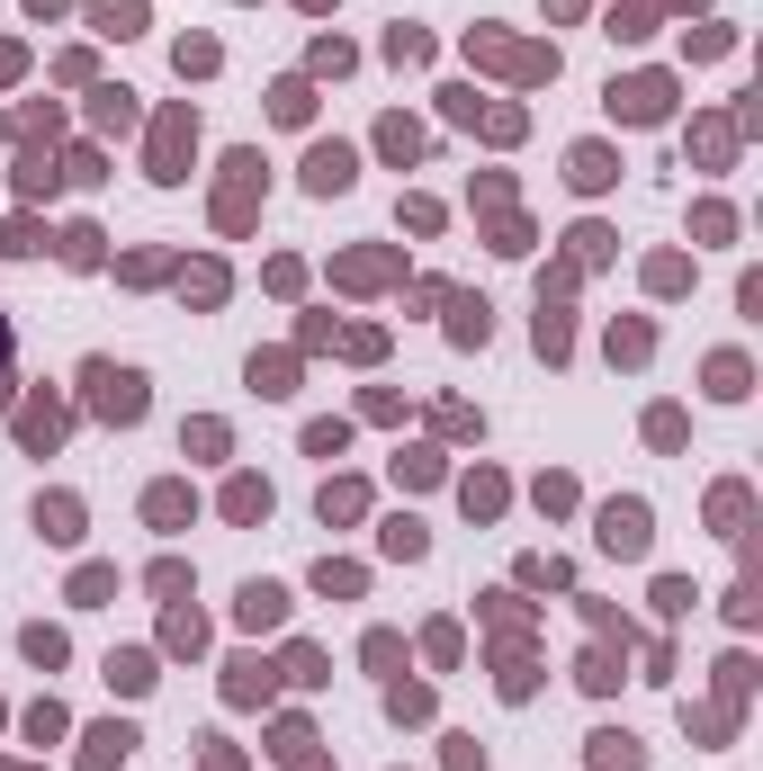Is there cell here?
<instances>
[{"mask_svg": "<svg viewBox=\"0 0 763 771\" xmlns=\"http://www.w3.org/2000/svg\"><path fill=\"white\" fill-rule=\"evenodd\" d=\"M82 386H91V413H99V422H145V377H135V368L91 360V368H82Z\"/></svg>", "mask_w": 763, "mask_h": 771, "instance_id": "cell-1", "label": "cell"}, {"mask_svg": "<svg viewBox=\"0 0 763 771\" xmlns=\"http://www.w3.org/2000/svg\"><path fill=\"white\" fill-rule=\"evenodd\" d=\"M189 153H198V117L171 108V117L153 126V180H189Z\"/></svg>", "mask_w": 763, "mask_h": 771, "instance_id": "cell-2", "label": "cell"}, {"mask_svg": "<svg viewBox=\"0 0 763 771\" xmlns=\"http://www.w3.org/2000/svg\"><path fill=\"white\" fill-rule=\"evenodd\" d=\"M674 108V82L665 73H638V82H611V117H629V126H656Z\"/></svg>", "mask_w": 763, "mask_h": 771, "instance_id": "cell-3", "label": "cell"}, {"mask_svg": "<svg viewBox=\"0 0 763 771\" xmlns=\"http://www.w3.org/2000/svg\"><path fill=\"white\" fill-rule=\"evenodd\" d=\"M351 180H360V153H351V144H315V153H306V189H315V197H341Z\"/></svg>", "mask_w": 763, "mask_h": 771, "instance_id": "cell-4", "label": "cell"}, {"mask_svg": "<svg viewBox=\"0 0 763 771\" xmlns=\"http://www.w3.org/2000/svg\"><path fill=\"white\" fill-rule=\"evenodd\" d=\"M225 171H234V180H225V197H216V225H225V234H243V225H252V180H261V153H234Z\"/></svg>", "mask_w": 763, "mask_h": 771, "instance_id": "cell-5", "label": "cell"}, {"mask_svg": "<svg viewBox=\"0 0 763 771\" xmlns=\"http://www.w3.org/2000/svg\"><path fill=\"white\" fill-rule=\"evenodd\" d=\"M602 547L611 556H647V503H602Z\"/></svg>", "mask_w": 763, "mask_h": 771, "instance_id": "cell-6", "label": "cell"}, {"mask_svg": "<svg viewBox=\"0 0 763 771\" xmlns=\"http://www.w3.org/2000/svg\"><path fill=\"white\" fill-rule=\"evenodd\" d=\"M269 682H279V673H269L261 655H234V664H225V699H234V709H252V699H269Z\"/></svg>", "mask_w": 763, "mask_h": 771, "instance_id": "cell-7", "label": "cell"}, {"mask_svg": "<svg viewBox=\"0 0 763 771\" xmlns=\"http://www.w3.org/2000/svg\"><path fill=\"white\" fill-rule=\"evenodd\" d=\"M234 619H243V628H279V619H288V592H279V583H243Z\"/></svg>", "mask_w": 763, "mask_h": 771, "instance_id": "cell-8", "label": "cell"}, {"mask_svg": "<svg viewBox=\"0 0 763 771\" xmlns=\"http://www.w3.org/2000/svg\"><path fill=\"white\" fill-rule=\"evenodd\" d=\"M126 753H135V727H117V718H108V727H91V753H82V771H117Z\"/></svg>", "mask_w": 763, "mask_h": 771, "instance_id": "cell-9", "label": "cell"}, {"mask_svg": "<svg viewBox=\"0 0 763 771\" xmlns=\"http://www.w3.org/2000/svg\"><path fill=\"white\" fill-rule=\"evenodd\" d=\"M36 529H45L54 547H73V538H82V503H73V494H45V503H36Z\"/></svg>", "mask_w": 763, "mask_h": 771, "instance_id": "cell-10", "label": "cell"}, {"mask_svg": "<svg viewBox=\"0 0 763 771\" xmlns=\"http://www.w3.org/2000/svg\"><path fill=\"white\" fill-rule=\"evenodd\" d=\"M19 440H28V449H54V440H63V404H54V395H36V404L19 413Z\"/></svg>", "mask_w": 763, "mask_h": 771, "instance_id": "cell-11", "label": "cell"}, {"mask_svg": "<svg viewBox=\"0 0 763 771\" xmlns=\"http://www.w3.org/2000/svg\"><path fill=\"white\" fill-rule=\"evenodd\" d=\"M189 512H198V494H189V484H153V494H145V521H153V529H180Z\"/></svg>", "mask_w": 763, "mask_h": 771, "instance_id": "cell-12", "label": "cell"}, {"mask_svg": "<svg viewBox=\"0 0 763 771\" xmlns=\"http://www.w3.org/2000/svg\"><path fill=\"white\" fill-rule=\"evenodd\" d=\"M225 521H269V484L261 475H234L225 484Z\"/></svg>", "mask_w": 763, "mask_h": 771, "instance_id": "cell-13", "label": "cell"}, {"mask_svg": "<svg viewBox=\"0 0 763 771\" xmlns=\"http://www.w3.org/2000/svg\"><path fill=\"white\" fill-rule=\"evenodd\" d=\"M91 28L99 36H135L145 28V0H91Z\"/></svg>", "mask_w": 763, "mask_h": 771, "instance_id": "cell-14", "label": "cell"}, {"mask_svg": "<svg viewBox=\"0 0 763 771\" xmlns=\"http://www.w3.org/2000/svg\"><path fill=\"white\" fill-rule=\"evenodd\" d=\"M566 180H575V189H611L619 171H611V153H602V144H575V162H566Z\"/></svg>", "mask_w": 763, "mask_h": 771, "instance_id": "cell-15", "label": "cell"}, {"mask_svg": "<svg viewBox=\"0 0 763 771\" xmlns=\"http://www.w3.org/2000/svg\"><path fill=\"white\" fill-rule=\"evenodd\" d=\"M638 736H593V771H638Z\"/></svg>", "mask_w": 763, "mask_h": 771, "instance_id": "cell-16", "label": "cell"}, {"mask_svg": "<svg viewBox=\"0 0 763 771\" xmlns=\"http://www.w3.org/2000/svg\"><path fill=\"white\" fill-rule=\"evenodd\" d=\"M378 153H386V162H413V153H423V126L386 117V126H378Z\"/></svg>", "mask_w": 763, "mask_h": 771, "instance_id": "cell-17", "label": "cell"}, {"mask_svg": "<svg viewBox=\"0 0 763 771\" xmlns=\"http://www.w3.org/2000/svg\"><path fill=\"white\" fill-rule=\"evenodd\" d=\"M162 646H171V655H198V646H206V619H198V610H171V628H162Z\"/></svg>", "mask_w": 763, "mask_h": 771, "instance_id": "cell-18", "label": "cell"}, {"mask_svg": "<svg viewBox=\"0 0 763 771\" xmlns=\"http://www.w3.org/2000/svg\"><path fill=\"white\" fill-rule=\"evenodd\" d=\"M495 332V314H485V297H458V314H449V341H485Z\"/></svg>", "mask_w": 763, "mask_h": 771, "instance_id": "cell-19", "label": "cell"}, {"mask_svg": "<svg viewBox=\"0 0 763 771\" xmlns=\"http://www.w3.org/2000/svg\"><path fill=\"white\" fill-rule=\"evenodd\" d=\"M710 395H719V404L745 395V360H736V350H719V360H710Z\"/></svg>", "mask_w": 763, "mask_h": 771, "instance_id": "cell-20", "label": "cell"}, {"mask_svg": "<svg viewBox=\"0 0 763 771\" xmlns=\"http://www.w3.org/2000/svg\"><path fill=\"white\" fill-rule=\"evenodd\" d=\"M91 117H99L108 135H126V126H135V90H99V99H91Z\"/></svg>", "mask_w": 763, "mask_h": 771, "instance_id": "cell-21", "label": "cell"}, {"mask_svg": "<svg viewBox=\"0 0 763 771\" xmlns=\"http://www.w3.org/2000/svg\"><path fill=\"white\" fill-rule=\"evenodd\" d=\"M108 592H117V566H82V575H73V601H82V610H99Z\"/></svg>", "mask_w": 763, "mask_h": 771, "instance_id": "cell-22", "label": "cell"}, {"mask_svg": "<svg viewBox=\"0 0 763 771\" xmlns=\"http://www.w3.org/2000/svg\"><path fill=\"white\" fill-rule=\"evenodd\" d=\"M378 547H386V556H423L432 538H423V521H386V529H378Z\"/></svg>", "mask_w": 763, "mask_h": 771, "instance_id": "cell-23", "label": "cell"}, {"mask_svg": "<svg viewBox=\"0 0 763 771\" xmlns=\"http://www.w3.org/2000/svg\"><path fill=\"white\" fill-rule=\"evenodd\" d=\"M108 682L117 690H153V655H108Z\"/></svg>", "mask_w": 763, "mask_h": 771, "instance_id": "cell-24", "label": "cell"}, {"mask_svg": "<svg viewBox=\"0 0 763 771\" xmlns=\"http://www.w3.org/2000/svg\"><path fill=\"white\" fill-rule=\"evenodd\" d=\"M180 288H189L198 306H216V297H225V269H216V260H198V269H180Z\"/></svg>", "mask_w": 763, "mask_h": 771, "instance_id": "cell-25", "label": "cell"}, {"mask_svg": "<svg viewBox=\"0 0 763 771\" xmlns=\"http://www.w3.org/2000/svg\"><path fill=\"white\" fill-rule=\"evenodd\" d=\"M269 108H279L288 126H306V117H315V90H306V82H279V90H269Z\"/></svg>", "mask_w": 763, "mask_h": 771, "instance_id": "cell-26", "label": "cell"}, {"mask_svg": "<svg viewBox=\"0 0 763 771\" xmlns=\"http://www.w3.org/2000/svg\"><path fill=\"white\" fill-rule=\"evenodd\" d=\"M647 350H656L647 323H611V360H647Z\"/></svg>", "mask_w": 763, "mask_h": 771, "instance_id": "cell-27", "label": "cell"}, {"mask_svg": "<svg viewBox=\"0 0 763 771\" xmlns=\"http://www.w3.org/2000/svg\"><path fill=\"white\" fill-rule=\"evenodd\" d=\"M19 646H28V664H45V673H54V664H63V628H28Z\"/></svg>", "mask_w": 763, "mask_h": 771, "instance_id": "cell-28", "label": "cell"}, {"mask_svg": "<svg viewBox=\"0 0 763 771\" xmlns=\"http://www.w3.org/2000/svg\"><path fill=\"white\" fill-rule=\"evenodd\" d=\"M386 709H395V718H432V690H423V682H395Z\"/></svg>", "mask_w": 763, "mask_h": 771, "instance_id": "cell-29", "label": "cell"}, {"mask_svg": "<svg viewBox=\"0 0 763 771\" xmlns=\"http://www.w3.org/2000/svg\"><path fill=\"white\" fill-rule=\"evenodd\" d=\"M539 350H548V360H566V314L548 306V297H539Z\"/></svg>", "mask_w": 763, "mask_h": 771, "instance_id": "cell-30", "label": "cell"}, {"mask_svg": "<svg viewBox=\"0 0 763 771\" xmlns=\"http://www.w3.org/2000/svg\"><path fill=\"white\" fill-rule=\"evenodd\" d=\"M360 503H369L360 484H324V521H360Z\"/></svg>", "mask_w": 763, "mask_h": 771, "instance_id": "cell-31", "label": "cell"}, {"mask_svg": "<svg viewBox=\"0 0 763 771\" xmlns=\"http://www.w3.org/2000/svg\"><path fill=\"white\" fill-rule=\"evenodd\" d=\"M288 377H297V360H252V386L261 395H288Z\"/></svg>", "mask_w": 763, "mask_h": 771, "instance_id": "cell-32", "label": "cell"}, {"mask_svg": "<svg viewBox=\"0 0 763 771\" xmlns=\"http://www.w3.org/2000/svg\"><path fill=\"white\" fill-rule=\"evenodd\" d=\"M63 260L91 269V260H99V225H73V234H63Z\"/></svg>", "mask_w": 763, "mask_h": 771, "instance_id": "cell-33", "label": "cell"}, {"mask_svg": "<svg viewBox=\"0 0 763 771\" xmlns=\"http://www.w3.org/2000/svg\"><path fill=\"white\" fill-rule=\"evenodd\" d=\"M467 512H504V484L495 475H467Z\"/></svg>", "mask_w": 763, "mask_h": 771, "instance_id": "cell-34", "label": "cell"}, {"mask_svg": "<svg viewBox=\"0 0 763 771\" xmlns=\"http://www.w3.org/2000/svg\"><path fill=\"white\" fill-rule=\"evenodd\" d=\"M180 73H216V45H206V36H180Z\"/></svg>", "mask_w": 763, "mask_h": 771, "instance_id": "cell-35", "label": "cell"}, {"mask_svg": "<svg viewBox=\"0 0 763 771\" xmlns=\"http://www.w3.org/2000/svg\"><path fill=\"white\" fill-rule=\"evenodd\" d=\"M315 583H324V592H360V566H332V556H324V566H315Z\"/></svg>", "mask_w": 763, "mask_h": 771, "instance_id": "cell-36", "label": "cell"}, {"mask_svg": "<svg viewBox=\"0 0 763 771\" xmlns=\"http://www.w3.org/2000/svg\"><path fill=\"white\" fill-rule=\"evenodd\" d=\"M386 54H395V63H423V54H432V36H413V28H395V36H386Z\"/></svg>", "mask_w": 763, "mask_h": 771, "instance_id": "cell-37", "label": "cell"}, {"mask_svg": "<svg viewBox=\"0 0 763 771\" xmlns=\"http://www.w3.org/2000/svg\"><path fill=\"white\" fill-rule=\"evenodd\" d=\"M710 521L728 529V521H745V494H736V484H719V494H710Z\"/></svg>", "mask_w": 763, "mask_h": 771, "instance_id": "cell-38", "label": "cell"}, {"mask_svg": "<svg viewBox=\"0 0 763 771\" xmlns=\"http://www.w3.org/2000/svg\"><path fill=\"white\" fill-rule=\"evenodd\" d=\"M28 736L45 745V736H63V709H54V699H36V709H28Z\"/></svg>", "mask_w": 763, "mask_h": 771, "instance_id": "cell-39", "label": "cell"}, {"mask_svg": "<svg viewBox=\"0 0 763 771\" xmlns=\"http://www.w3.org/2000/svg\"><path fill=\"white\" fill-rule=\"evenodd\" d=\"M341 440H351L341 422H315V431H306V449H315V458H341Z\"/></svg>", "mask_w": 763, "mask_h": 771, "instance_id": "cell-40", "label": "cell"}, {"mask_svg": "<svg viewBox=\"0 0 763 771\" xmlns=\"http://www.w3.org/2000/svg\"><path fill=\"white\" fill-rule=\"evenodd\" d=\"M153 592H162V601H180V592H189V566H171V556H162V566H153Z\"/></svg>", "mask_w": 763, "mask_h": 771, "instance_id": "cell-41", "label": "cell"}, {"mask_svg": "<svg viewBox=\"0 0 763 771\" xmlns=\"http://www.w3.org/2000/svg\"><path fill=\"white\" fill-rule=\"evenodd\" d=\"M656 610H665V619H682V610H691V583H674V575H665V583H656Z\"/></svg>", "mask_w": 763, "mask_h": 771, "instance_id": "cell-42", "label": "cell"}, {"mask_svg": "<svg viewBox=\"0 0 763 771\" xmlns=\"http://www.w3.org/2000/svg\"><path fill=\"white\" fill-rule=\"evenodd\" d=\"M288 682H324V655L315 646H288Z\"/></svg>", "mask_w": 763, "mask_h": 771, "instance_id": "cell-43", "label": "cell"}, {"mask_svg": "<svg viewBox=\"0 0 763 771\" xmlns=\"http://www.w3.org/2000/svg\"><path fill=\"white\" fill-rule=\"evenodd\" d=\"M28 243H36V234H28V225H0V260H19V251H28Z\"/></svg>", "mask_w": 763, "mask_h": 771, "instance_id": "cell-44", "label": "cell"}, {"mask_svg": "<svg viewBox=\"0 0 763 771\" xmlns=\"http://www.w3.org/2000/svg\"><path fill=\"white\" fill-rule=\"evenodd\" d=\"M0 360H10V323H0Z\"/></svg>", "mask_w": 763, "mask_h": 771, "instance_id": "cell-45", "label": "cell"}]
</instances>
